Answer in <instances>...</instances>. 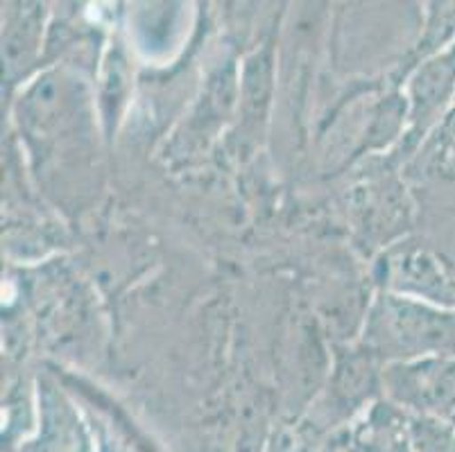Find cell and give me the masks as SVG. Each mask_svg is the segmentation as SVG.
<instances>
[{
	"label": "cell",
	"instance_id": "1",
	"mask_svg": "<svg viewBox=\"0 0 455 452\" xmlns=\"http://www.w3.org/2000/svg\"><path fill=\"white\" fill-rule=\"evenodd\" d=\"M392 371L390 385L403 400L428 409L455 408V355H435Z\"/></svg>",
	"mask_w": 455,
	"mask_h": 452
},
{
	"label": "cell",
	"instance_id": "3",
	"mask_svg": "<svg viewBox=\"0 0 455 452\" xmlns=\"http://www.w3.org/2000/svg\"><path fill=\"white\" fill-rule=\"evenodd\" d=\"M426 155L430 163L435 165L437 174L455 179V109L440 124Z\"/></svg>",
	"mask_w": 455,
	"mask_h": 452
},
{
	"label": "cell",
	"instance_id": "2",
	"mask_svg": "<svg viewBox=\"0 0 455 452\" xmlns=\"http://www.w3.org/2000/svg\"><path fill=\"white\" fill-rule=\"evenodd\" d=\"M403 285L444 305H455V265L442 256L417 249L403 256Z\"/></svg>",
	"mask_w": 455,
	"mask_h": 452
}]
</instances>
